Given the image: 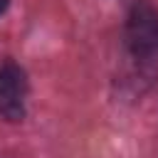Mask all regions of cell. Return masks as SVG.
Masks as SVG:
<instances>
[{
    "label": "cell",
    "mask_w": 158,
    "mask_h": 158,
    "mask_svg": "<svg viewBox=\"0 0 158 158\" xmlns=\"http://www.w3.org/2000/svg\"><path fill=\"white\" fill-rule=\"evenodd\" d=\"M126 44L136 59L158 57V10L148 2L131 7L126 17Z\"/></svg>",
    "instance_id": "6da1fadb"
},
{
    "label": "cell",
    "mask_w": 158,
    "mask_h": 158,
    "mask_svg": "<svg viewBox=\"0 0 158 158\" xmlns=\"http://www.w3.org/2000/svg\"><path fill=\"white\" fill-rule=\"evenodd\" d=\"M25 101H27V79L25 72L7 62L0 67V114L7 121L25 118Z\"/></svg>",
    "instance_id": "7a4b0ae2"
},
{
    "label": "cell",
    "mask_w": 158,
    "mask_h": 158,
    "mask_svg": "<svg viewBox=\"0 0 158 158\" xmlns=\"http://www.w3.org/2000/svg\"><path fill=\"white\" fill-rule=\"evenodd\" d=\"M7 2H10V0H0V12H5V7H7Z\"/></svg>",
    "instance_id": "3957f363"
}]
</instances>
